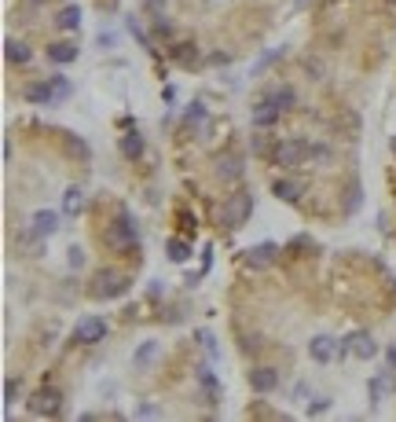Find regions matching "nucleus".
<instances>
[{"instance_id": "nucleus-9", "label": "nucleus", "mask_w": 396, "mask_h": 422, "mask_svg": "<svg viewBox=\"0 0 396 422\" xmlns=\"http://www.w3.org/2000/svg\"><path fill=\"white\" fill-rule=\"evenodd\" d=\"M279 118H283V107H279L275 92H272V95H264V100H257V103H253V125H257V128H272Z\"/></svg>"}, {"instance_id": "nucleus-33", "label": "nucleus", "mask_w": 396, "mask_h": 422, "mask_svg": "<svg viewBox=\"0 0 396 422\" xmlns=\"http://www.w3.org/2000/svg\"><path fill=\"white\" fill-rule=\"evenodd\" d=\"M95 41H99V48H114V41H118V37H114L110 29H99V37H95Z\"/></svg>"}, {"instance_id": "nucleus-8", "label": "nucleus", "mask_w": 396, "mask_h": 422, "mask_svg": "<svg viewBox=\"0 0 396 422\" xmlns=\"http://www.w3.org/2000/svg\"><path fill=\"white\" fill-rule=\"evenodd\" d=\"M272 191H275V199H279V202L297 206V202H301V194L308 191V180H301V176H279Z\"/></svg>"}, {"instance_id": "nucleus-18", "label": "nucleus", "mask_w": 396, "mask_h": 422, "mask_svg": "<svg viewBox=\"0 0 396 422\" xmlns=\"http://www.w3.org/2000/svg\"><path fill=\"white\" fill-rule=\"evenodd\" d=\"M48 59H52L55 67H66V62H74V59H77V44H70V41H55V44H48Z\"/></svg>"}, {"instance_id": "nucleus-27", "label": "nucleus", "mask_w": 396, "mask_h": 422, "mask_svg": "<svg viewBox=\"0 0 396 422\" xmlns=\"http://www.w3.org/2000/svg\"><path fill=\"white\" fill-rule=\"evenodd\" d=\"M66 265H70V268H85V246H77V242H74V246L66 250Z\"/></svg>"}, {"instance_id": "nucleus-10", "label": "nucleus", "mask_w": 396, "mask_h": 422, "mask_svg": "<svg viewBox=\"0 0 396 422\" xmlns=\"http://www.w3.org/2000/svg\"><path fill=\"white\" fill-rule=\"evenodd\" d=\"M338 352H341V345H338L330 334H316V338L308 342V356H312L316 364H330V360H338Z\"/></svg>"}, {"instance_id": "nucleus-6", "label": "nucleus", "mask_w": 396, "mask_h": 422, "mask_svg": "<svg viewBox=\"0 0 396 422\" xmlns=\"http://www.w3.org/2000/svg\"><path fill=\"white\" fill-rule=\"evenodd\" d=\"M349 352L356 356V360H374V356H378V342H374V338H371L367 331H356V334H349V338L341 342L338 360H345Z\"/></svg>"}, {"instance_id": "nucleus-36", "label": "nucleus", "mask_w": 396, "mask_h": 422, "mask_svg": "<svg viewBox=\"0 0 396 422\" xmlns=\"http://www.w3.org/2000/svg\"><path fill=\"white\" fill-rule=\"evenodd\" d=\"M385 360H389V367L396 371V349H385Z\"/></svg>"}, {"instance_id": "nucleus-25", "label": "nucleus", "mask_w": 396, "mask_h": 422, "mask_svg": "<svg viewBox=\"0 0 396 422\" xmlns=\"http://www.w3.org/2000/svg\"><path fill=\"white\" fill-rule=\"evenodd\" d=\"M52 81V92H55V103H62V100H70V92H74V85L66 81L62 74H55V77H48Z\"/></svg>"}, {"instance_id": "nucleus-1", "label": "nucleus", "mask_w": 396, "mask_h": 422, "mask_svg": "<svg viewBox=\"0 0 396 422\" xmlns=\"http://www.w3.org/2000/svg\"><path fill=\"white\" fill-rule=\"evenodd\" d=\"M107 246L118 250V253H128L132 246H136V220H132V213L125 206L118 209V217L107 224Z\"/></svg>"}, {"instance_id": "nucleus-16", "label": "nucleus", "mask_w": 396, "mask_h": 422, "mask_svg": "<svg viewBox=\"0 0 396 422\" xmlns=\"http://www.w3.org/2000/svg\"><path fill=\"white\" fill-rule=\"evenodd\" d=\"M194 378H198V385H202V393H206V400L209 404H217V397H220V385H217V375L202 364V367H194Z\"/></svg>"}, {"instance_id": "nucleus-34", "label": "nucleus", "mask_w": 396, "mask_h": 422, "mask_svg": "<svg viewBox=\"0 0 396 422\" xmlns=\"http://www.w3.org/2000/svg\"><path fill=\"white\" fill-rule=\"evenodd\" d=\"M15 389H19V382L8 378V382H4V404H11V400H15Z\"/></svg>"}, {"instance_id": "nucleus-32", "label": "nucleus", "mask_w": 396, "mask_h": 422, "mask_svg": "<svg viewBox=\"0 0 396 422\" xmlns=\"http://www.w3.org/2000/svg\"><path fill=\"white\" fill-rule=\"evenodd\" d=\"M326 158H330V147H323V143H316L312 154H308V161H326Z\"/></svg>"}, {"instance_id": "nucleus-31", "label": "nucleus", "mask_w": 396, "mask_h": 422, "mask_svg": "<svg viewBox=\"0 0 396 422\" xmlns=\"http://www.w3.org/2000/svg\"><path fill=\"white\" fill-rule=\"evenodd\" d=\"M198 342L206 345V352H209V356H217V342H213V334H209V331H198Z\"/></svg>"}, {"instance_id": "nucleus-37", "label": "nucleus", "mask_w": 396, "mask_h": 422, "mask_svg": "<svg viewBox=\"0 0 396 422\" xmlns=\"http://www.w3.org/2000/svg\"><path fill=\"white\" fill-rule=\"evenodd\" d=\"M389 147H392V154H396V136H392V140H389Z\"/></svg>"}, {"instance_id": "nucleus-5", "label": "nucleus", "mask_w": 396, "mask_h": 422, "mask_svg": "<svg viewBox=\"0 0 396 422\" xmlns=\"http://www.w3.org/2000/svg\"><path fill=\"white\" fill-rule=\"evenodd\" d=\"M308 154H312V143L308 140H283L275 147V166H283V169H293V166H305L308 161Z\"/></svg>"}, {"instance_id": "nucleus-7", "label": "nucleus", "mask_w": 396, "mask_h": 422, "mask_svg": "<svg viewBox=\"0 0 396 422\" xmlns=\"http://www.w3.org/2000/svg\"><path fill=\"white\" fill-rule=\"evenodd\" d=\"M103 338H107V319L103 316L77 319V327H74V342L77 345H95V342H103Z\"/></svg>"}, {"instance_id": "nucleus-11", "label": "nucleus", "mask_w": 396, "mask_h": 422, "mask_svg": "<svg viewBox=\"0 0 396 422\" xmlns=\"http://www.w3.org/2000/svg\"><path fill=\"white\" fill-rule=\"evenodd\" d=\"M29 232L37 239H52L59 232V213H55V209H37L33 220H29Z\"/></svg>"}, {"instance_id": "nucleus-28", "label": "nucleus", "mask_w": 396, "mask_h": 422, "mask_svg": "<svg viewBox=\"0 0 396 422\" xmlns=\"http://www.w3.org/2000/svg\"><path fill=\"white\" fill-rule=\"evenodd\" d=\"M326 408H330V397H316V400H308L305 411H308V415H323Z\"/></svg>"}, {"instance_id": "nucleus-4", "label": "nucleus", "mask_w": 396, "mask_h": 422, "mask_svg": "<svg viewBox=\"0 0 396 422\" xmlns=\"http://www.w3.org/2000/svg\"><path fill=\"white\" fill-rule=\"evenodd\" d=\"M29 415H37V418H52V415H59L62 411V393L55 385H41L37 393L29 397Z\"/></svg>"}, {"instance_id": "nucleus-38", "label": "nucleus", "mask_w": 396, "mask_h": 422, "mask_svg": "<svg viewBox=\"0 0 396 422\" xmlns=\"http://www.w3.org/2000/svg\"><path fill=\"white\" fill-rule=\"evenodd\" d=\"M305 4H308V0H297V8H305Z\"/></svg>"}, {"instance_id": "nucleus-19", "label": "nucleus", "mask_w": 396, "mask_h": 422, "mask_svg": "<svg viewBox=\"0 0 396 422\" xmlns=\"http://www.w3.org/2000/svg\"><path fill=\"white\" fill-rule=\"evenodd\" d=\"M158 352H161V345L158 342H143L136 352H132V364H136V371H147L154 360H158Z\"/></svg>"}, {"instance_id": "nucleus-24", "label": "nucleus", "mask_w": 396, "mask_h": 422, "mask_svg": "<svg viewBox=\"0 0 396 422\" xmlns=\"http://www.w3.org/2000/svg\"><path fill=\"white\" fill-rule=\"evenodd\" d=\"M55 26L66 29V34H70V29H77V26H81V8H77V4L62 8V11H59V19H55Z\"/></svg>"}, {"instance_id": "nucleus-35", "label": "nucleus", "mask_w": 396, "mask_h": 422, "mask_svg": "<svg viewBox=\"0 0 396 422\" xmlns=\"http://www.w3.org/2000/svg\"><path fill=\"white\" fill-rule=\"evenodd\" d=\"M272 59H279V52H264V55H260V62H257V67H253V74H260V70H264V67H268V62H272Z\"/></svg>"}, {"instance_id": "nucleus-2", "label": "nucleus", "mask_w": 396, "mask_h": 422, "mask_svg": "<svg viewBox=\"0 0 396 422\" xmlns=\"http://www.w3.org/2000/svg\"><path fill=\"white\" fill-rule=\"evenodd\" d=\"M253 217V194L250 191H235L224 199V209H220V224L227 232H239L246 220Z\"/></svg>"}, {"instance_id": "nucleus-23", "label": "nucleus", "mask_w": 396, "mask_h": 422, "mask_svg": "<svg viewBox=\"0 0 396 422\" xmlns=\"http://www.w3.org/2000/svg\"><path fill=\"white\" fill-rule=\"evenodd\" d=\"M165 253H169L173 265H184L191 257V242L187 239H169V242H165Z\"/></svg>"}, {"instance_id": "nucleus-20", "label": "nucleus", "mask_w": 396, "mask_h": 422, "mask_svg": "<svg viewBox=\"0 0 396 422\" xmlns=\"http://www.w3.org/2000/svg\"><path fill=\"white\" fill-rule=\"evenodd\" d=\"M121 154H125L128 161H136V158L143 154V136H140V128H128V133L121 136Z\"/></svg>"}, {"instance_id": "nucleus-14", "label": "nucleus", "mask_w": 396, "mask_h": 422, "mask_svg": "<svg viewBox=\"0 0 396 422\" xmlns=\"http://www.w3.org/2000/svg\"><path fill=\"white\" fill-rule=\"evenodd\" d=\"M22 95H26L29 103H37V107H48V103H55V92H52V81H48V77H44V81H33V85H29Z\"/></svg>"}, {"instance_id": "nucleus-12", "label": "nucleus", "mask_w": 396, "mask_h": 422, "mask_svg": "<svg viewBox=\"0 0 396 422\" xmlns=\"http://www.w3.org/2000/svg\"><path fill=\"white\" fill-rule=\"evenodd\" d=\"M275 261H279V246H275V242H257V246L246 250V265H250V268H268Z\"/></svg>"}, {"instance_id": "nucleus-29", "label": "nucleus", "mask_w": 396, "mask_h": 422, "mask_svg": "<svg viewBox=\"0 0 396 422\" xmlns=\"http://www.w3.org/2000/svg\"><path fill=\"white\" fill-rule=\"evenodd\" d=\"M275 100H279V107H283V110H290L293 107V88H279Z\"/></svg>"}, {"instance_id": "nucleus-21", "label": "nucleus", "mask_w": 396, "mask_h": 422, "mask_svg": "<svg viewBox=\"0 0 396 422\" xmlns=\"http://www.w3.org/2000/svg\"><path fill=\"white\" fill-rule=\"evenodd\" d=\"M389 393H392V378H389V375H378V378L367 382V397H371V404H382Z\"/></svg>"}, {"instance_id": "nucleus-30", "label": "nucleus", "mask_w": 396, "mask_h": 422, "mask_svg": "<svg viewBox=\"0 0 396 422\" xmlns=\"http://www.w3.org/2000/svg\"><path fill=\"white\" fill-rule=\"evenodd\" d=\"M136 415H140V418H158V415H161V408H158V404H140Z\"/></svg>"}, {"instance_id": "nucleus-15", "label": "nucleus", "mask_w": 396, "mask_h": 422, "mask_svg": "<svg viewBox=\"0 0 396 422\" xmlns=\"http://www.w3.org/2000/svg\"><path fill=\"white\" fill-rule=\"evenodd\" d=\"M217 176H220V180H239V176H242V158L239 154H220L217 158Z\"/></svg>"}, {"instance_id": "nucleus-17", "label": "nucleus", "mask_w": 396, "mask_h": 422, "mask_svg": "<svg viewBox=\"0 0 396 422\" xmlns=\"http://www.w3.org/2000/svg\"><path fill=\"white\" fill-rule=\"evenodd\" d=\"M4 55H8V62H15V67H26V62L33 59L29 44H26V41H15V37L4 41Z\"/></svg>"}, {"instance_id": "nucleus-26", "label": "nucleus", "mask_w": 396, "mask_h": 422, "mask_svg": "<svg viewBox=\"0 0 396 422\" xmlns=\"http://www.w3.org/2000/svg\"><path fill=\"white\" fill-rule=\"evenodd\" d=\"M184 125H206V103H191L187 107V114H184Z\"/></svg>"}, {"instance_id": "nucleus-22", "label": "nucleus", "mask_w": 396, "mask_h": 422, "mask_svg": "<svg viewBox=\"0 0 396 422\" xmlns=\"http://www.w3.org/2000/svg\"><path fill=\"white\" fill-rule=\"evenodd\" d=\"M62 209H66L70 217H77L81 209H85V191H81L77 184H74V187H66V194H62Z\"/></svg>"}, {"instance_id": "nucleus-13", "label": "nucleus", "mask_w": 396, "mask_h": 422, "mask_svg": "<svg viewBox=\"0 0 396 422\" xmlns=\"http://www.w3.org/2000/svg\"><path fill=\"white\" fill-rule=\"evenodd\" d=\"M279 385V371L275 367H253L250 371V389L253 393H272Z\"/></svg>"}, {"instance_id": "nucleus-3", "label": "nucleus", "mask_w": 396, "mask_h": 422, "mask_svg": "<svg viewBox=\"0 0 396 422\" xmlns=\"http://www.w3.org/2000/svg\"><path fill=\"white\" fill-rule=\"evenodd\" d=\"M125 290H128V275L114 272V268H103L92 279V298H99V301H114V298H121Z\"/></svg>"}]
</instances>
